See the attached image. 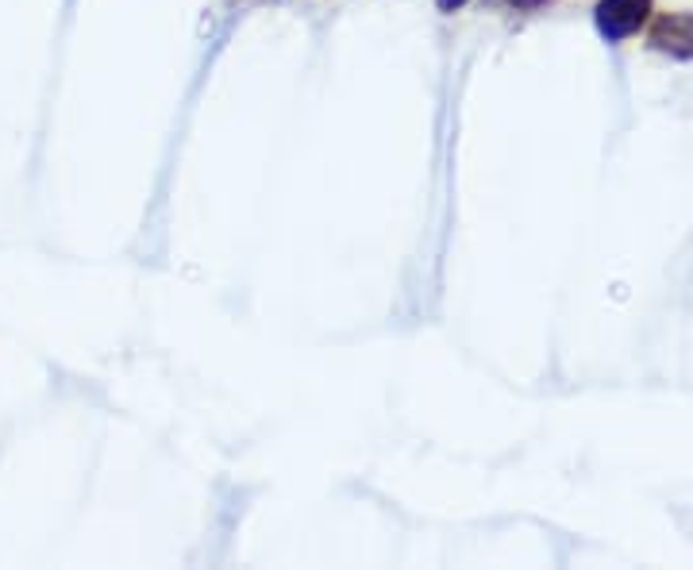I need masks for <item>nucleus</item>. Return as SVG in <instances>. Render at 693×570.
Segmentation results:
<instances>
[{"label":"nucleus","instance_id":"nucleus-1","mask_svg":"<svg viewBox=\"0 0 693 570\" xmlns=\"http://www.w3.org/2000/svg\"><path fill=\"white\" fill-rule=\"evenodd\" d=\"M652 16V0H597L594 24L605 43H624Z\"/></svg>","mask_w":693,"mask_h":570},{"label":"nucleus","instance_id":"nucleus-2","mask_svg":"<svg viewBox=\"0 0 693 570\" xmlns=\"http://www.w3.org/2000/svg\"><path fill=\"white\" fill-rule=\"evenodd\" d=\"M647 39H652L655 50H662L670 59L690 62L693 59V12H667V16H659L652 24V32H647Z\"/></svg>","mask_w":693,"mask_h":570},{"label":"nucleus","instance_id":"nucleus-3","mask_svg":"<svg viewBox=\"0 0 693 570\" xmlns=\"http://www.w3.org/2000/svg\"><path fill=\"white\" fill-rule=\"evenodd\" d=\"M462 4H466V0H436V9H439V12H459Z\"/></svg>","mask_w":693,"mask_h":570},{"label":"nucleus","instance_id":"nucleus-4","mask_svg":"<svg viewBox=\"0 0 693 570\" xmlns=\"http://www.w3.org/2000/svg\"><path fill=\"white\" fill-rule=\"evenodd\" d=\"M489 4H497V0H489ZM509 4H512V0H509Z\"/></svg>","mask_w":693,"mask_h":570}]
</instances>
